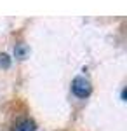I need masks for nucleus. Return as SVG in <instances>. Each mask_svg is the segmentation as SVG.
<instances>
[{
    "label": "nucleus",
    "instance_id": "nucleus-1",
    "mask_svg": "<svg viewBox=\"0 0 127 131\" xmlns=\"http://www.w3.org/2000/svg\"><path fill=\"white\" fill-rule=\"evenodd\" d=\"M71 89H73V93L77 96L85 98V96H89V93H91V82L87 79H84V77H77L73 81V84H71Z\"/></svg>",
    "mask_w": 127,
    "mask_h": 131
},
{
    "label": "nucleus",
    "instance_id": "nucleus-2",
    "mask_svg": "<svg viewBox=\"0 0 127 131\" xmlns=\"http://www.w3.org/2000/svg\"><path fill=\"white\" fill-rule=\"evenodd\" d=\"M14 131H35V122L33 121H23L16 126Z\"/></svg>",
    "mask_w": 127,
    "mask_h": 131
}]
</instances>
